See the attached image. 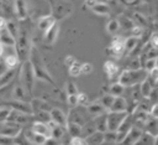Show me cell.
I'll use <instances>...</instances> for the list:
<instances>
[{"mask_svg": "<svg viewBox=\"0 0 158 145\" xmlns=\"http://www.w3.org/2000/svg\"><path fill=\"white\" fill-rule=\"evenodd\" d=\"M31 48H32V45H31V24L23 22V20H20V32H19V36L16 37L15 51H16L21 62L28 59Z\"/></svg>", "mask_w": 158, "mask_h": 145, "instance_id": "obj_1", "label": "cell"}, {"mask_svg": "<svg viewBox=\"0 0 158 145\" xmlns=\"http://www.w3.org/2000/svg\"><path fill=\"white\" fill-rule=\"evenodd\" d=\"M28 59L32 63V67H33V71H35V74H36V79L48 82L49 84H52V86L56 87L54 79L49 74V72H48V69H47V67L44 64V61H43V58H42V56L38 52V50H37L36 46H32Z\"/></svg>", "mask_w": 158, "mask_h": 145, "instance_id": "obj_2", "label": "cell"}, {"mask_svg": "<svg viewBox=\"0 0 158 145\" xmlns=\"http://www.w3.org/2000/svg\"><path fill=\"white\" fill-rule=\"evenodd\" d=\"M147 76H148V71L144 67L136 68V69L125 68L118 76V82L122 83L125 87L138 86L147 78Z\"/></svg>", "mask_w": 158, "mask_h": 145, "instance_id": "obj_3", "label": "cell"}, {"mask_svg": "<svg viewBox=\"0 0 158 145\" xmlns=\"http://www.w3.org/2000/svg\"><path fill=\"white\" fill-rule=\"evenodd\" d=\"M20 82L22 86L26 88V90L32 95L33 94V88H35V81H36V74L32 67V63L30 59H26L21 62L20 66V74H19Z\"/></svg>", "mask_w": 158, "mask_h": 145, "instance_id": "obj_4", "label": "cell"}, {"mask_svg": "<svg viewBox=\"0 0 158 145\" xmlns=\"http://www.w3.org/2000/svg\"><path fill=\"white\" fill-rule=\"evenodd\" d=\"M73 10L74 6L69 0H51V14L57 21L68 17Z\"/></svg>", "mask_w": 158, "mask_h": 145, "instance_id": "obj_5", "label": "cell"}, {"mask_svg": "<svg viewBox=\"0 0 158 145\" xmlns=\"http://www.w3.org/2000/svg\"><path fill=\"white\" fill-rule=\"evenodd\" d=\"M93 116L90 115V113L86 109V105H75L72 107L70 110L67 114V121H73V123H78L80 125H84L88 120H90Z\"/></svg>", "mask_w": 158, "mask_h": 145, "instance_id": "obj_6", "label": "cell"}, {"mask_svg": "<svg viewBox=\"0 0 158 145\" xmlns=\"http://www.w3.org/2000/svg\"><path fill=\"white\" fill-rule=\"evenodd\" d=\"M6 120H10V121H14L16 124H20V125H27L30 123H33L35 121V115L33 114H30V113H23V112H20V110H15V109H10V113H9V116Z\"/></svg>", "mask_w": 158, "mask_h": 145, "instance_id": "obj_7", "label": "cell"}, {"mask_svg": "<svg viewBox=\"0 0 158 145\" xmlns=\"http://www.w3.org/2000/svg\"><path fill=\"white\" fill-rule=\"evenodd\" d=\"M133 125H135V115H133V113L128 112L127 115L125 116V119L122 120L121 125H120L118 129H117V144H121V143H122L123 138H125L126 134L131 130V128H132Z\"/></svg>", "mask_w": 158, "mask_h": 145, "instance_id": "obj_8", "label": "cell"}, {"mask_svg": "<svg viewBox=\"0 0 158 145\" xmlns=\"http://www.w3.org/2000/svg\"><path fill=\"white\" fill-rule=\"evenodd\" d=\"M128 112H115V110H109L107 112V130H114L117 131L118 126L121 125L122 120L127 115Z\"/></svg>", "mask_w": 158, "mask_h": 145, "instance_id": "obj_9", "label": "cell"}, {"mask_svg": "<svg viewBox=\"0 0 158 145\" xmlns=\"http://www.w3.org/2000/svg\"><path fill=\"white\" fill-rule=\"evenodd\" d=\"M22 130V125L16 124L10 120H5L0 123V135L10 136V138H16Z\"/></svg>", "mask_w": 158, "mask_h": 145, "instance_id": "obj_10", "label": "cell"}, {"mask_svg": "<svg viewBox=\"0 0 158 145\" xmlns=\"http://www.w3.org/2000/svg\"><path fill=\"white\" fill-rule=\"evenodd\" d=\"M109 55L118 58L122 55H125V38L121 36H114V38L111 40V43L107 48Z\"/></svg>", "mask_w": 158, "mask_h": 145, "instance_id": "obj_11", "label": "cell"}, {"mask_svg": "<svg viewBox=\"0 0 158 145\" xmlns=\"http://www.w3.org/2000/svg\"><path fill=\"white\" fill-rule=\"evenodd\" d=\"M142 130H143V129H142L141 126H138V125H136V124H135V125L131 128V130L126 134V136L123 138V140H122V143H121V144H128V145L136 144V143L138 141V139H139L141 134L143 133Z\"/></svg>", "mask_w": 158, "mask_h": 145, "instance_id": "obj_12", "label": "cell"}, {"mask_svg": "<svg viewBox=\"0 0 158 145\" xmlns=\"http://www.w3.org/2000/svg\"><path fill=\"white\" fill-rule=\"evenodd\" d=\"M11 97L14 99H17V100H23V102H30L31 100V94L26 90V88L22 86V83H19L14 87L12 89V93H11Z\"/></svg>", "mask_w": 158, "mask_h": 145, "instance_id": "obj_13", "label": "cell"}, {"mask_svg": "<svg viewBox=\"0 0 158 145\" xmlns=\"http://www.w3.org/2000/svg\"><path fill=\"white\" fill-rule=\"evenodd\" d=\"M59 21H56L46 32H43L44 35H43V38H44V41H46V43H48V45H53L54 42H56V40H57V37H58V33H59V24H58Z\"/></svg>", "mask_w": 158, "mask_h": 145, "instance_id": "obj_14", "label": "cell"}, {"mask_svg": "<svg viewBox=\"0 0 158 145\" xmlns=\"http://www.w3.org/2000/svg\"><path fill=\"white\" fill-rule=\"evenodd\" d=\"M14 10H15V15L19 20H25L27 19V4L26 0H15L14 1Z\"/></svg>", "mask_w": 158, "mask_h": 145, "instance_id": "obj_15", "label": "cell"}, {"mask_svg": "<svg viewBox=\"0 0 158 145\" xmlns=\"http://www.w3.org/2000/svg\"><path fill=\"white\" fill-rule=\"evenodd\" d=\"M31 126H32V130H33L35 133L42 134V135H44V136H47V138L51 136V128H49L48 123L41 121V120H35Z\"/></svg>", "mask_w": 158, "mask_h": 145, "instance_id": "obj_16", "label": "cell"}, {"mask_svg": "<svg viewBox=\"0 0 158 145\" xmlns=\"http://www.w3.org/2000/svg\"><path fill=\"white\" fill-rule=\"evenodd\" d=\"M56 21H57V20L54 19V16H53L52 14H49V15L42 16V17H40V19L37 20V27H38L40 31L46 32Z\"/></svg>", "mask_w": 158, "mask_h": 145, "instance_id": "obj_17", "label": "cell"}, {"mask_svg": "<svg viewBox=\"0 0 158 145\" xmlns=\"http://www.w3.org/2000/svg\"><path fill=\"white\" fill-rule=\"evenodd\" d=\"M30 103H31V107H32L33 113L42 112V110H47V112H49V110L52 109L51 104H49L48 102H46L44 99L35 98V99H31V100H30Z\"/></svg>", "mask_w": 158, "mask_h": 145, "instance_id": "obj_18", "label": "cell"}, {"mask_svg": "<svg viewBox=\"0 0 158 145\" xmlns=\"http://www.w3.org/2000/svg\"><path fill=\"white\" fill-rule=\"evenodd\" d=\"M0 42H2L6 47H15V45H16V38L6 29V26L0 31Z\"/></svg>", "mask_w": 158, "mask_h": 145, "instance_id": "obj_19", "label": "cell"}, {"mask_svg": "<svg viewBox=\"0 0 158 145\" xmlns=\"http://www.w3.org/2000/svg\"><path fill=\"white\" fill-rule=\"evenodd\" d=\"M49 114H51V120L65 126L67 125V115L64 114V112L59 108H52L49 110Z\"/></svg>", "mask_w": 158, "mask_h": 145, "instance_id": "obj_20", "label": "cell"}, {"mask_svg": "<svg viewBox=\"0 0 158 145\" xmlns=\"http://www.w3.org/2000/svg\"><path fill=\"white\" fill-rule=\"evenodd\" d=\"M143 130L151 133V134L154 135V136H157V135H158V118L152 116V115L149 114L148 119L146 120V123H144V125H143Z\"/></svg>", "mask_w": 158, "mask_h": 145, "instance_id": "obj_21", "label": "cell"}, {"mask_svg": "<svg viewBox=\"0 0 158 145\" xmlns=\"http://www.w3.org/2000/svg\"><path fill=\"white\" fill-rule=\"evenodd\" d=\"M85 141L89 145H100V144H104L105 143V134H104V131L96 130L93 134L88 135L85 138Z\"/></svg>", "mask_w": 158, "mask_h": 145, "instance_id": "obj_22", "label": "cell"}, {"mask_svg": "<svg viewBox=\"0 0 158 145\" xmlns=\"http://www.w3.org/2000/svg\"><path fill=\"white\" fill-rule=\"evenodd\" d=\"M110 110H115V112H128V102L122 95L115 97L114 103H112Z\"/></svg>", "mask_w": 158, "mask_h": 145, "instance_id": "obj_23", "label": "cell"}, {"mask_svg": "<svg viewBox=\"0 0 158 145\" xmlns=\"http://www.w3.org/2000/svg\"><path fill=\"white\" fill-rule=\"evenodd\" d=\"M102 68H104V72L109 79H112L118 74V66L114 61H106L104 63Z\"/></svg>", "mask_w": 158, "mask_h": 145, "instance_id": "obj_24", "label": "cell"}, {"mask_svg": "<svg viewBox=\"0 0 158 145\" xmlns=\"http://www.w3.org/2000/svg\"><path fill=\"white\" fill-rule=\"evenodd\" d=\"M154 87H156V82H154L153 79H151V78L147 76V78L139 84L142 97H143V98H148L149 94H151V92H152V89H153Z\"/></svg>", "mask_w": 158, "mask_h": 145, "instance_id": "obj_25", "label": "cell"}, {"mask_svg": "<svg viewBox=\"0 0 158 145\" xmlns=\"http://www.w3.org/2000/svg\"><path fill=\"white\" fill-rule=\"evenodd\" d=\"M86 109H88V112L90 113V115H91L93 118L106 112L105 107L100 103V100H95L94 103H89V104L86 105Z\"/></svg>", "mask_w": 158, "mask_h": 145, "instance_id": "obj_26", "label": "cell"}, {"mask_svg": "<svg viewBox=\"0 0 158 145\" xmlns=\"http://www.w3.org/2000/svg\"><path fill=\"white\" fill-rule=\"evenodd\" d=\"M138 45H139V37L130 36V37L125 38V55L132 53Z\"/></svg>", "mask_w": 158, "mask_h": 145, "instance_id": "obj_27", "label": "cell"}, {"mask_svg": "<svg viewBox=\"0 0 158 145\" xmlns=\"http://www.w3.org/2000/svg\"><path fill=\"white\" fill-rule=\"evenodd\" d=\"M90 10H91L94 14L101 15V16H107V15H110V12H111L110 6H109L106 2H101V1H99L96 5H94Z\"/></svg>", "mask_w": 158, "mask_h": 145, "instance_id": "obj_28", "label": "cell"}, {"mask_svg": "<svg viewBox=\"0 0 158 145\" xmlns=\"http://www.w3.org/2000/svg\"><path fill=\"white\" fill-rule=\"evenodd\" d=\"M6 29L14 35V37L16 38L19 36V32H20V20L16 17H12V19H9L6 20Z\"/></svg>", "mask_w": 158, "mask_h": 145, "instance_id": "obj_29", "label": "cell"}, {"mask_svg": "<svg viewBox=\"0 0 158 145\" xmlns=\"http://www.w3.org/2000/svg\"><path fill=\"white\" fill-rule=\"evenodd\" d=\"M94 120H95V124H96V129L100 130V131H106L107 130V113H102L100 115H96L94 116Z\"/></svg>", "mask_w": 158, "mask_h": 145, "instance_id": "obj_30", "label": "cell"}, {"mask_svg": "<svg viewBox=\"0 0 158 145\" xmlns=\"http://www.w3.org/2000/svg\"><path fill=\"white\" fill-rule=\"evenodd\" d=\"M81 129L83 125L78 124V123H73V121H67L65 125V130L70 136H79L81 135Z\"/></svg>", "mask_w": 158, "mask_h": 145, "instance_id": "obj_31", "label": "cell"}, {"mask_svg": "<svg viewBox=\"0 0 158 145\" xmlns=\"http://www.w3.org/2000/svg\"><path fill=\"white\" fill-rule=\"evenodd\" d=\"M96 130H98V129H96L95 120H94V118H91L90 120H88V121L83 125V129H81V136L86 138L88 135L93 134V133H94V131H96Z\"/></svg>", "mask_w": 158, "mask_h": 145, "instance_id": "obj_32", "label": "cell"}, {"mask_svg": "<svg viewBox=\"0 0 158 145\" xmlns=\"http://www.w3.org/2000/svg\"><path fill=\"white\" fill-rule=\"evenodd\" d=\"M4 62H5V64H6L7 68H16L21 61H20L17 53H10V55H6L5 56Z\"/></svg>", "mask_w": 158, "mask_h": 145, "instance_id": "obj_33", "label": "cell"}, {"mask_svg": "<svg viewBox=\"0 0 158 145\" xmlns=\"http://www.w3.org/2000/svg\"><path fill=\"white\" fill-rule=\"evenodd\" d=\"M125 86L122 84V83H120V82H115V83H111L110 86H109V93H111L112 95H115V97H118V95H122L123 94V92H125Z\"/></svg>", "mask_w": 158, "mask_h": 145, "instance_id": "obj_34", "label": "cell"}, {"mask_svg": "<svg viewBox=\"0 0 158 145\" xmlns=\"http://www.w3.org/2000/svg\"><path fill=\"white\" fill-rule=\"evenodd\" d=\"M154 135H152L148 131H143L136 144H143V145H153L154 144Z\"/></svg>", "mask_w": 158, "mask_h": 145, "instance_id": "obj_35", "label": "cell"}, {"mask_svg": "<svg viewBox=\"0 0 158 145\" xmlns=\"http://www.w3.org/2000/svg\"><path fill=\"white\" fill-rule=\"evenodd\" d=\"M120 27H121L120 21H118L117 19H111V20L107 22V25H106V31H107V33H110V35H115V33L120 30Z\"/></svg>", "mask_w": 158, "mask_h": 145, "instance_id": "obj_36", "label": "cell"}, {"mask_svg": "<svg viewBox=\"0 0 158 145\" xmlns=\"http://www.w3.org/2000/svg\"><path fill=\"white\" fill-rule=\"evenodd\" d=\"M114 99H115V95H112L111 93H106V94H104L99 100H100V103L105 107V109L106 110H110V108H111V105H112V103H114Z\"/></svg>", "mask_w": 158, "mask_h": 145, "instance_id": "obj_37", "label": "cell"}, {"mask_svg": "<svg viewBox=\"0 0 158 145\" xmlns=\"http://www.w3.org/2000/svg\"><path fill=\"white\" fill-rule=\"evenodd\" d=\"M68 72H69V76H72V77L80 76L81 74V63L75 61L70 67H68Z\"/></svg>", "mask_w": 158, "mask_h": 145, "instance_id": "obj_38", "label": "cell"}, {"mask_svg": "<svg viewBox=\"0 0 158 145\" xmlns=\"http://www.w3.org/2000/svg\"><path fill=\"white\" fill-rule=\"evenodd\" d=\"M104 134H105V143L117 144V131H114V130H106Z\"/></svg>", "mask_w": 158, "mask_h": 145, "instance_id": "obj_39", "label": "cell"}, {"mask_svg": "<svg viewBox=\"0 0 158 145\" xmlns=\"http://www.w3.org/2000/svg\"><path fill=\"white\" fill-rule=\"evenodd\" d=\"M35 115V120H41V121H49L51 120V114L47 110H42V112H37V113H33Z\"/></svg>", "mask_w": 158, "mask_h": 145, "instance_id": "obj_40", "label": "cell"}, {"mask_svg": "<svg viewBox=\"0 0 158 145\" xmlns=\"http://www.w3.org/2000/svg\"><path fill=\"white\" fill-rule=\"evenodd\" d=\"M156 66H158V57L157 58H146L142 64V67H144L147 71H151Z\"/></svg>", "mask_w": 158, "mask_h": 145, "instance_id": "obj_41", "label": "cell"}, {"mask_svg": "<svg viewBox=\"0 0 158 145\" xmlns=\"http://www.w3.org/2000/svg\"><path fill=\"white\" fill-rule=\"evenodd\" d=\"M46 140H47V136H44V135H42V134L33 133L32 144H36V145H44V144H46Z\"/></svg>", "mask_w": 158, "mask_h": 145, "instance_id": "obj_42", "label": "cell"}, {"mask_svg": "<svg viewBox=\"0 0 158 145\" xmlns=\"http://www.w3.org/2000/svg\"><path fill=\"white\" fill-rule=\"evenodd\" d=\"M65 92H67V94H77L79 90H78V88H77L74 82L68 81L67 84H65Z\"/></svg>", "mask_w": 158, "mask_h": 145, "instance_id": "obj_43", "label": "cell"}, {"mask_svg": "<svg viewBox=\"0 0 158 145\" xmlns=\"http://www.w3.org/2000/svg\"><path fill=\"white\" fill-rule=\"evenodd\" d=\"M69 144H72V145H84V144H86V141H85V138L81 136V135H79V136H70Z\"/></svg>", "mask_w": 158, "mask_h": 145, "instance_id": "obj_44", "label": "cell"}, {"mask_svg": "<svg viewBox=\"0 0 158 145\" xmlns=\"http://www.w3.org/2000/svg\"><path fill=\"white\" fill-rule=\"evenodd\" d=\"M9 113H10V108L6 107V105H0V123L5 121L9 116Z\"/></svg>", "mask_w": 158, "mask_h": 145, "instance_id": "obj_45", "label": "cell"}, {"mask_svg": "<svg viewBox=\"0 0 158 145\" xmlns=\"http://www.w3.org/2000/svg\"><path fill=\"white\" fill-rule=\"evenodd\" d=\"M94 69V66L90 62H84L81 63V74H90Z\"/></svg>", "mask_w": 158, "mask_h": 145, "instance_id": "obj_46", "label": "cell"}, {"mask_svg": "<svg viewBox=\"0 0 158 145\" xmlns=\"http://www.w3.org/2000/svg\"><path fill=\"white\" fill-rule=\"evenodd\" d=\"M67 103H68L70 107L79 105V102H78V93H77V94H68V95H67Z\"/></svg>", "mask_w": 158, "mask_h": 145, "instance_id": "obj_47", "label": "cell"}, {"mask_svg": "<svg viewBox=\"0 0 158 145\" xmlns=\"http://www.w3.org/2000/svg\"><path fill=\"white\" fill-rule=\"evenodd\" d=\"M78 102L80 105H88L89 104V98L85 93L83 92H78Z\"/></svg>", "mask_w": 158, "mask_h": 145, "instance_id": "obj_48", "label": "cell"}, {"mask_svg": "<svg viewBox=\"0 0 158 145\" xmlns=\"http://www.w3.org/2000/svg\"><path fill=\"white\" fill-rule=\"evenodd\" d=\"M148 43L154 47L156 50H158V32H154L149 36V40H148Z\"/></svg>", "mask_w": 158, "mask_h": 145, "instance_id": "obj_49", "label": "cell"}, {"mask_svg": "<svg viewBox=\"0 0 158 145\" xmlns=\"http://www.w3.org/2000/svg\"><path fill=\"white\" fill-rule=\"evenodd\" d=\"M15 144V139L5 135H0V145H11Z\"/></svg>", "mask_w": 158, "mask_h": 145, "instance_id": "obj_50", "label": "cell"}, {"mask_svg": "<svg viewBox=\"0 0 158 145\" xmlns=\"http://www.w3.org/2000/svg\"><path fill=\"white\" fill-rule=\"evenodd\" d=\"M148 77L151 79H153L156 82V84H157V82H158V66H156L154 68H152L151 71H148Z\"/></svg>", "mask_w": 158, "mask_h": 145, "instance_id": "obj_51", "label": "cell"}, {"mask_svg": "<svg viewBox=\"0 0 158 145\" xmlns=\"http://www.w3.org/2000/svg\"><path fill=\"white\" fill-rule=\"evenodd\" d=\"M131 31H132V36H136V37H141L143 35V29L141 26H135L133 25Z\"/></svg>", "mask_w": 158, "mask_h": 145, "instance_id": "obj_52", "label": "cell"}, {"mask_svg": "<svg viewBox=\"0 0 158 145\" xmlns=\"http://www.w3.org/2000/svg\"><path fill=\"white\" fill-rule=\"evenodd\" d=\"M75 61H77V59H75V57H74V56H72V55H68V56H65V57H64V64H65L67 67H70Z\"/></svg>", "mask_w": 158, "mask_h": 145, "instance_id": "obj_53", "label": "cell"}, {"mask_svg": "<svg viewBox=\"0 0 158 145\" xmlns=\"http://www.w3.org/2000/svg\"><path fill=\"white\" fill-rule=\"evenodd\" d=\"M149 114H151L152 116L158 118V103H154V104L152 105V108H151V110H149Z\"/></svg>", "mask_w": 158, "mask_h": 145, "instance_id": "obj_54", "label": "cell"}, {"mask_svg": "<svg viewBox=\"0 0 158 145\" xmlns=\"http://www.w3.org/2000/svg\"><path fill=\"white\" fill-rule=\"evenodd\" d=\"M98 2H99V0H85V2H84V4H85V6H86V7L91 9V7H93L94 5H96Z\"/></svg>", "mask_w": 158, "mask_h": 145, "instance_id": "obj_55", "label": "cell"}, {"mask_svg": "<svg viewBox=\"0 0 158 145\" xmlns=\"http://www.w3.org/2000/svg\"><path fill=\"white\" fill-rule=\"evenodd\" d=\"M5 26H6V19H5L4 16H1V15H0V31H1Z\"/></svg>", "mask_w": 158, "mask_h": 145, "instance_id": "obj_56", "label": "cell"}, {"mask_svg": "<svg viewBox=\"0 0 158 145\" xmlns=\"http://www.w3.org/2000/svg\"><path fill=\"white\" fill-rule=\"evenodd\" d=\"M7 71V67H6V64H5V62L2 61V62H0V74H2L4 72H6Z\"/></svg>", "mask_w": 158, "mask_h": 145, "instance_id": "obj_57", "label": "cell"}, {"mask_svg": "<svg viewBox=\"0 0 158 145\" xmlns=\"http://www.w3.org/2000/svg\"><path fill=\"white\" fill-rule=\"evenodd\" d=\"M5 48H6V46L2 43V42H0V58L4 56V52H5Z\"/></svg>", "mask_w": 158, "mask_h": 145, "instance_id": "obj_58", "label": "cell"}, {"mask_svg": "<svg viewBox=\"0 0 158 145\" xmlns=\"http://www.w3.org/2000/svg\"><path fill=\"white\" fill-rule=\"evenodd\" d=\"M154 145H158V135L154 138Z\"/></svg>", "mask_w": 158, "mask_h": 145, "instance_id": "obj_59", "label": "cell"}, {"mask_svg": "<svg viewBox=\"0 0 158 145\" xmlns=\"http://www.w3.org/2000/svg\"><path fill=\"white\" fill-rule=\"evenodd\" d=\"M123 1V0H122ZM132 1H135V0H125V2H127V4H130V2H132Z\"/></svg>", "mask_w": 158, "mask_h": 145, "instance_id": "obj_60", "label": "cell"}, {"mask_svg": "<svg viewBox=\"0 0 158 145\" xmlns=\"http://www.w3.org/2000/svg\"><path fill=\"white\" fill-rule=\"evenodd\" d=\"M99 1H101V2H107V1H110V0H99Z\"/></svg>", "mask_w": 158, "mask_h": 145, "instance_id": "obj_61", "label": "cell"}, {"mask_svg": "<svg viewBox=\"0 0 158 145\" xmlns=\"http://www.w3.org/2000/svg\"><path fill=\"white\" fill-rule=\"evenodd\" d=\"M157 88H158V82H157Z\"/></svg>", "mask_w": 158, "mask_h": 145, "instance_id": "obj_62", "label": "cell"}, {"mask_svg": "<svg viewBox=\"0 0 158 145\" xmlns=\"http://www.w3.org/2000/svg\"><path fill=\"white\" fill-rule=\"evenodd\" d=\"M11 1H15V0H11Z\"/></svg>", "mask_w": 158, "mask_h": 145, "instance_id": "obj_63", "label": "cell"}]
</instances>
